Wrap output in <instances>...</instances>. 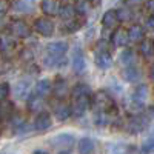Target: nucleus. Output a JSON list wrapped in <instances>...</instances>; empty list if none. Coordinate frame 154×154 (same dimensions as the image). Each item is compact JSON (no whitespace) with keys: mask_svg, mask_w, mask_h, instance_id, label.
<instances>
[{"mask_svg":"<svg viewBox=\"0 0 154 154\" xmlns=\"http://www.w3.org/2000/svg\"><path fill=\"white\" fill-rule=\"evenodd\" d=\"M71 16H72V9L71 8H66V9L62 11V17H71Z\"/></svg>","mask_w":154,"mask_h":154,"instance_id":"473e14b6","label":"nucleus"},{"mask_svg":"<svg viewBox=\"0 0 154 154\" xmlns=\"http://www.w3.org/2000/svg\"><path fill=\"white\" fill-rule=\"evenodd\" d=\"M16 49V40L9 35L0 37V53L3 54H11Z\"/></svg>","mask_w":154,"mask_h":154,"instance_id":"ddd939ff","label":"nucleus"},{"mask_svg":"<svg viewBox=\"0 0 154 154\" xmlns=\"http://www.w3.org/2000/svg\"><path fill=\"white\" fill-rule=\"evenodd\" d=\"M60 8L59 0H42V11L46 16H56Z\"/></svg>","mask_w":154,"mask_h":154,"instance_id":"9b49d317","label":"nucleus"},{"mask_svg":"<svg viewBox=\"0 0 154 154\" xmlns=\"http://www.w3.org/2000/svg\"><path fill=\"white\" fill-rule=\"evenodd\" d=\"M94 148H96V143H94L93 139L83 137V139L79 140V152L80 154H93Z\"/></svg>","mask_w":154,"mask_h":154,"instance_id":"dca6fc26","label":"nucleus"},{"mask_svg":"<svg viewBox=\"0 0 154 154\" xmlns=\"http://www.w3.org/2000/svg\"><path fill=\"white\" fill-rule=\"evenodd\" d=\"M148 125V120L145 117H142V116H136V117H133L130 122H128V131L130 133H140L145 130V126Z\"/></svg>","mask_w":154,"mask_h":154,"instance_id":"0eeeda50","label":"nucleus"},{"mask_svg":"<svg viewBox=\"0 0 154 154\" xmlns=\"http://www.w3.org/2000/svg\"><path fill=\"white\" fill-rule=\"evenodd\" d=\"M146 26L148 28H151V29H154V14L148 19V22H146Z\"/></svg>","mask_w":154,"mask_h":154,"instance_id":"72a5a7b5","label":"nucleus"},{"mask_svg":"<svg viewBox=\"0 0 154 154\" xmlns=\"http://www.w3.org/2000/svg\"><path fill=\"white\" fill-rule=\"evenodd\" d=\"M59 154H69V152H68V151H65V149H63V151H60Z\"/></svg>","mask_w":154,"mask_h":154,"instance_id":"ea45409f","label":"nucleus"},{"mask_svg":"<svg viewBox=\"0 0 154 154\" xmlns=\"http://www.w3.org/2000/svg\"><path fill=\"white\" fill-rule=\"evenodd\" d=\"M0 119H2V116H0Z\"/></svg>","mask_w":154,"mask_h":154,"instance_id":"79ce46f5","label":"nucleus"},{"mask_svg":"<svg viewBox=\"0 0 154 154\" xmlns=\"http://www.w3.org/2000/svg\"><path fill=\"white\" fill-rule=\"evenodd\" d=\"M128 3L130 5H137V3H140V0H128Z\"/></svg>","mask_w":154,"mask_h":154,"instance_id":"4c0bfd02","label":"nucleus"},{"mask_svg":"<svg viewBox=\"0 0 154 154\" xmlns=\"http://www.w3.org/2000/svg\"><path fill=\"white\" fill-rule=\"evenodd\" d=\"M34 28L38 34H42L45 37H49V35H53L54 32V23L48 20V19H37L35 23H34Z\"/></svg>","mask_w":154,"mask_h":154,"instance_id":"7ed1b4c3","label":"nucleus"},{"mask_svg":"<svg viewBox=\"0 0 154 154\" xmlns=\"http://www.w3.org/2000/svg\"><path fill=\"white\" fill-rule=\"evenodd\" d=\"M143 35H145V31H143L142 26H139V25H134V26H131L130 31H128V38H130L131 42L143 40Z\"/></svg>","mask_w":154,"mask_h":154,"instance_id":"aec40b11","label":"nucleus"},{"mask_svg":"<svg viewBox=\"0 0 154 154\" xmlns=\"http://www.w3.org/2000/svg\"><path fill=\"white\" fill-rule=\"evenodd\" d=\"M102 25H103L105 28L108 29H114V28H117V25H119V16H117V11H114V9H109L106 11L103 17H102Z\"/></svg>","mask_w":154,"mask_h":154,"instance_id":"423d86ee","label":"nucleus"},{"mask_svg":"<svg viewBox=\"0 0 154 154\" xmlns=\"http://www.w3.org/2000/svg\"><path fill=\"white\" fill-rule=\"evenodd\" d=\"M123 77H125L128 82H136L139 77H140V74H139V71H137L134 66H128V68L123 71Z\"/></svg>","mask_w":154,"mask_h":154,"instance_id":"5701e85b","label":"nucleus"},{"mask_svg":"<svg viewBox=\"0 0 154 154\" xmlns=\"http://www.w3.org/2000/svg\"><path fill=\"white\" fill-rule=\"evenodd\" d=\"M72 69L75 72H83L86 69V60L83 57V54L80 53V51H77V53L74 54V59H72Z\"/></svg>","mask_w":154,"mask_h":154,"instance_id":"f3484780","label":"nucleus"},{"mask_svg":"<svg viewBox=\"0 0 154 154\" xmlns=\"http://www.w3.org/2000/svg\"><path fill=\"white\" fill-rule=\"evenodd\" d=\"M128 40L130 38H128V32L125 29H116V32L112 35V43L116 46H125Z\"/></svg>","mask_w":154,"mask_h":154,"instance_id":"4be33fe9","label":"nucleus"},{"mask_svg":"<svg viewBox=\"0 0 154 154\" xmlns=\"http://www.w3.org/2000/svg\"><path fill=\"white\" fill-rule=\"evenodd\" d=\"M151 112H152V114H154V106H152V108H151Z\"/></svg>","mask_w":154,"mask_h":154,"instance_id":"a19ab883","label":"nucleus"},{"mask_svg":"<svg viewBox=\"0 0 154 154\" xmlns=\"http://www.w3.org/2000/svg\"><path fill=\"white\" fill-rule=\"evenodd\" d=\"M117 16H119V20H130L131 12L128 9H120V11H117Z\"/></svg>","mask_w":154,"mask_h":154,"instance_id":"7c9ffc66","label":"nucleus"},{"mask_svg":"<svg viewBox=\"0 0 154 154\" xmlns=\"http://www.w3.org/2000/svg\"><path fill=\"white\" fill-rule=\"evenodd\" d=\"M53 94L57 99H63L68 94V85L65 82V79H57L53 85Z\"/></svg>","mask_w":154,"mask_h":154,"instance_id":"4468645a","label":"nucleus"},{"mask_svg":"<svg viewBox=\"0 0 154 154\" xmlns=\"http://www.w3.org/2000/svg\"><path fill=\"white\" fill-rule=\"evenodd\" d=\"M49 91H51V83H49V80H42V82L37 83V96L43 97V96H46Z\"/></svg>","mask_w":154,"mask_h":154,"instance_id":"b1692460","label":"nucleus"},{"mask_svg":"<svg viewBox=\"0 0 154 154\" xmlns=\"http://www.w3.org/2000/svg\"><path fill=\"white\" fill-rule=\"evenodd\" d=\"M148 97V88L145 85H140L139 88H136V91L133 94V102H134V106H142L145 103V100Z\"/></svg>","mask_w":154,"mask_h":154,"instance_id":"9d476101","label":"nucleus"},{"mask_svg":"<svg viewBox=\"0 0 154 154\" xmlns=\"http://www.w3.org/2000/svg\"><path fill=\"white\" fill-rule=\"evenodd\" d=\"M11 114H12V103L5 102V103L0 106V116H2V117H9Z\"/></svg>","mask_w":154,"mask_h":154,"instance_id":"c85d7f7f","label":"nucleus"},{"mask_svg":"<svg viewBox=\"0 0 154 154\" xmlns=\"http://www.w3.org/2000/svg\"><path fill=\"white\" fill-rule=\"evenodd\" d=\"M66 51H68V43L65 42H54L46 46V53L49 56H65Z\"/></svg>","mask_w":154,"mask_h":154,"instance_id":"6e6552de","label":"nucleus"},{"mask_svg":"<svg viewBox=\"0 0 154 154\" xmlns=\"http://www.w3.org/2000/svg\"><path fill=\"white\" fill-rule=\"evenodd\" d=\"M54 114H56V117L59 119V120H66V119H69V116H71V108L68 106V105H65V103H59V105H56V108H54Z\"/></svg>","mask_w":154,"mask_h":154,"instance_id":"6ab92c4d","label":"nucleus"},{"mask_svg":"<svg viewBox=\"0 0 154 154\" xmlns=\"http://www.w3.org/2000/svg\"><path fill=\"white\" fill-rule=\"evenodd\" d=\"M91 103H93V108L97 111V112H116V105H114V102L112 99L109 97L108 93L105 91H99L94 94L93 100H91Z\"/></svg>","mask_w":154,"mask_h":154,"instance_id":"f257e3e1","label":"nucleus"},{"mask_svg":"<svg viewBox=\"0 0 154 154\" xmlns=\"http://www.w3.org/2000/svg\"><path fill=\"white\" fill-rule=\"evenodd\" d=\"M43 63L48 66V68H57V66H62V65H65L66 63V59L65 56H46Z\"/></svg>","mask_w":154,"mask_h":154,"instance_id":"a211bd4d","label":"nucleus"},{"mask_svg":"<svg viewBox=\"0 0 154 154\" xmlns=\"http://www.w3.org/2000/svg\"><path fill=\"white\" fill-rule=\"evenodd\" d=\"M51 145L56 148H62V149H68L74 145V137L71 134H59L51 140Z\"/></svg>","mask_w":154,"mask_h":154,"instance_id":"20e7f679","label":"nucleus"},{"mask_svg":"<svg viewBox=\"0 0 154 154\" xmlns=\"http://www.w3.org/2000/svg\"><path fill=\"white\" fill-rule=\"evenodd\" d=\"M11 29H12V32H14L17 37H20V38H26L29 35V32H31L28 23L25 22V20H14V22H12V25H11Z\"/></svg>","mask_w":154,"mask_h":154,"instance_id":"39448f33","label":"nucleus"},{"mask_svg":"<svg viewBox=\"0 0 154 154\" xmlns=\"http://www.w3.org/2000/svg\"><path fill=\"white\" fill-rule=\"evenodd\" d=\"M140 53L143 57H152L154 56V40L151 38H145L140 43Z\"/></svg>","mask_w":154,"mask_h":154,"instance_id":"412c9836","label":"nucleus"},{"mask_svg":"<svg viewBox=\"0 0 154 154\" xmlns=\"http://www.w3.org/2000/svg\"><path fill=\"white\" fill-rule=\"evenodd\" d=\"M8 11V5L3 2V0H0V17H3Z\"/></svg>","mask_w":154,"mask_h":154,"instance_id":"2f4dec72","label":"nucleus"},{"mask_svg":"<svg viewBox=\"0 0 154 154\" xmlns=\"http://www.w3.org/2000/svg\"><path fill=\"white\" fill-rule=\"evenodd\" d=\"M9 94V85L6 82L0 83V100H5Z\"/></svg>","mask_w":154,"mask_h":154,"instance_id":"c756f323","label":"nucleus"},{"mask_svg":"<svg viewBox=\"0 0 154 154\" xmlns=\"http://www.w3.org/2000/svg\"><path fill=\"white\" fill-rule=\"evenodd\" d=\"M133 60H134V53H133V51H131V49H126V51H123L122 56H120V62L123 63V65L131 66Z\"/></svg>","mask_w":154,"mask_h":154,"instance_id":"a878e982","label":"nucleus"},{"mask_svg":"<svg viewBox=\"0 0 154 154\" xmlns=\"http://www.w3.org/2000/svg\"><path fill=\"white\" fill-rule=\"evenodd\" d=\"M149 77H151V80L154 82V63L151 65V69H149Z\"/></svg>","mask_w":154,"mask_h":154,"instance_id":"c9c22d12","label":"nucleus"},{"mask_svg":"<svg viewBox=\"0 0 154 154\" xmlns=\"http://www.w3.org/2000/svg\"><path fill=\"white\" fill-rule=\"evenodd\" d=\"M32 154H48V152H46V151H43V149H35Z\"/></svg>","mask_w":154,"mask_h":154,"instance_id":"e433bc0d","label":"nucleus"},{"mask_svg":"<svg viewBox=\"0 0 154 154\" xmlns=\"http://www.w3.org/2000/svg\"><path fill=\"white\" fill-rule=\"evenodd\" d=\"M112 154H126V152H125V151H122V149H116Z\"/></svg>","mask_w":154,"mask_h":154,"instance_id":"58836bf2","label":"nucleus"},{"mask_svg":"<svg viewBox=\"0 0 154 154\" xmlns=\"http://www.w3.org/2000/svg\"><path fill=\"white\" fill-rule=\"evenodd\" d=\"M154 149V133L149 136V137H146L145 140H143V143H142V151L143 152H149V151H152Z\"/></svg>","mask_w":154,"mask_h":154,"instance_id":"bb28decb","label":"nucleus"},{"mask_svg":"<svg viewBox=\"0 0 154 154\" xmlns=\"http://www.w3.org/2000/svg\"><path fill=\"white\" fill-rule=\"evenodd\" d=\"M82 94H89V88H88V85H85V83L75 85L74 91H72V97H75V96H82Z\"/></svg>","mask_w":154,"mask_h":154,"instance_id":"cd10ccee","label":"nucleus"},{"mask_svg":"<svg viewBox=\"0 0 154 154\" xmlns=\"http://www.w3.org/2000/svg\"><path fill=\"white\" fill-rule=\"evenodd\" d=\"M94 60H96V65L102 69H108L112 65V59L106 51H99V53L96 54V57H94Z\"/></svg>","mask_w":154,"mask_h":154,"instance_id":"1a4fd4ad","label":"nucleus"},{"mask_svg":"<svg viewBox=\"0 0 154 154\" xmlns=\"http://www.w3.org/2000/svg\"><path fill=\"white\" fill-rule=\"evenodd\" d=\"M29 88H31V82L29 80H20L16 83V89H14V96L17 99H25L29 93Z\"/></svg>","mask_w":154,"mask_h":154,"instance_id":"2eb2a0df","label":"nucleus"},{"mask_svg":"<svg viewBox=\"0 0 154 154\" xmlns=\"http://www.w3.org/2000/svg\"><path fill=\"white\" fill-rule=\"evenodd\" d=\"M34 126H35V130H38V131L48 130V128L51 126V116H49L48 112H40V114L35 117Z\"/></svg>","mask_w":154,"mask_h":154,"instance_id":"f8f14e48","label":"nucleus"},{"mask_svg":"<svg viewBox=\"0 0 154 154\" xmlns=\"http://www.w3.org/2000/svg\"><path fill=\"white\" fill-rule=\"evenodd\" d=\"M91 100H89V94H82V96H75L74 97V103H72V111L74 116L80 117V116L85 114V111L88 109Z\"/></svg>","mask_w":154,"mask_h":154,"instance_id":"f03ea898","label":"nucleus"},{"mask_svg":"<svg viewBox=\"0 0 154 154\" xmlns=\"http://www.w3.org/2000/svg\"><path fill=\"white\" fill-rule=\"evenodd\" d=\"M148 9L154 14V0H149V2H148Z\"/></svg>","mask_w":154,"mask_h":154,"instance_id":"f704fd0d","label":"nucleus"},{"mask_svg":"<svg viewBox=\"0 0 154 154\" xmlns=\"http://www.w3.org/2000/svg\"><path fill=\"white\" fill-rule=\"evenodd\" d=\"M42 106V97L40 96H32L29 100H28V108H29V111H37L38 108Z\"/></svg>","mask_w":154,"mask_h":154,"instance_id":"393cba45","label":"nucleus"}]
</instances>
